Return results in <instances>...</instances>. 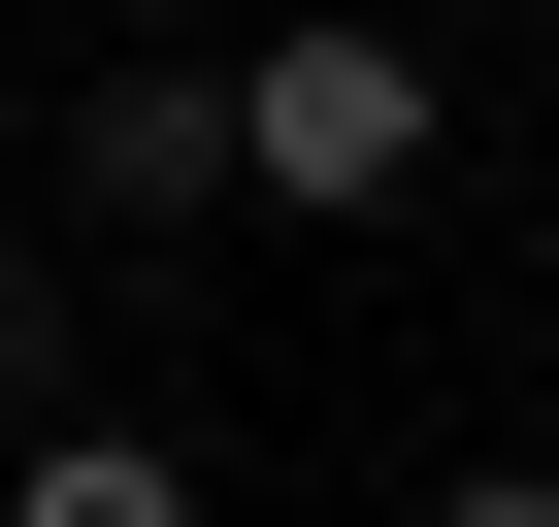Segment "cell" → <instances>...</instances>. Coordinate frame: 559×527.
Returning a JSON list of instances; mask_svg holds the SVG:
<instances>
[{
  "mask_svg": "<svg viewBox=\"0 0 559 527\" xmlns=\"http://www.w3.org/2000/svg\"><path fill=\"white\" fill-rule=\"evenodd\" d=\"M428 132H461L428 34H263V67H230V198H263V231H395Z\"/></svg>",
  "mask_w": 559,
  "mask_h": 527,
  "instance_id": "6da1fadb",
  "label": "cell"
},
{
  "mask_svg": "<svg viewBox=\"0 0 559 527\" xmlns=\"http://www.w3.org/2000/svg\"><path fill=\"white\" fill-rule=\"evenodd\" d=\"M230 198V67H99L67 99V231H198Z\"/></svg>",
  "mask_w": 559,
  "mask_h": 527,
  "instance_id": "7a4b0ae2",
  "label": "cell"
},
{
  "mask_svg": "<svg viewBox=\"0 0 559 527\" xmlns=\"http://www.w3.org/2000/svg\"><path fill=\"white\" fill-rule=\"evenodd\" d=\"M0 527H198V461L165 429H67V461H0Z\"/></svg>",
  "mask_w": 559,
  "mask_h": 527,
  "instance_id": "3957f363",
  "label": "cell"
},
{
  "mask_svg": "<svg viewBox=\"0 0 559 527\" xmlns=\"http://www.w3.org/2000/svg\"><path fill=\"white\" fill-rule=\"evenodd\" d=\"M99 396H67V264H34V297H0V461H67Z\"/></svg>",
  "mask_w": 559,
  "mask_h": 527,
  "instance_id": "277c9868",
  "label": "cell"
},
{
  "mask_svg": "<svg viewBox=\"0 0 559 527\" xmlns=\"http://www.w3.org/2000/svg\"><path fill=\"white\" fill-rule=\"evenodd\" d=\"M428 527H559V461H461V494H428Z\"/></svg>",
  "mask_w": 559,
  "mask_h": 527,
  "instance_id": "5b68a950",
  "label": "cell"
},
{
  "mask_svg": "<svg viewBox=\"0 0 559 527\" xmlns=\"http://www.w3.org/2000/svg\"><path fill=\"white\" fill-rule=\"evenodd\" d=\"M526 330H559V231H526Z\"/></svg>",
  "mask_w": 559,
  "mask_h": 527,
  "instance_id": "8992f818",
  "label": "cell"
}]
</instances>
